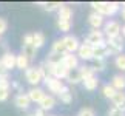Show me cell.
I'll list each match as a JSON object with an SVG mask.
<instances>
[{
	"instance_id": "cell-1",
	"label": "cell",
	"mask_w": 125,
	"mask_h": 116,
	"mask_svg": "<svg viewBox=\"0 0 125 116\" xmlns=\"http://www.w3.org/2000/svg\"><path fill=\"white\" fill-rule=\"evenodd\" d=\"M91 6L96 9V12L104 17V16H113L119 9V3H116V2H93Z\"/></svg>"
},
{
	"instance_id": "cell-2",
	"label": "cell",
	"mask_w": 125,
	"mask_h": 116,
	"mask_svg": "<svg viewBox=\"0 0 125 116\" xmlns=\"http://www.w3.org/2000/svg\"><path fill=\"white\" fill-rule=\"evenodd\" d=\"M105 48H107L108 54H119V53L122 51V48H124V39L121 36L108 39V40L105 42Z\"/></svg>"
},
{
	"instance_id": "cell-3",
	"label": "cell",
	"mask_w": 125,
	"mask_h": 116,
	"mask_svg": "<svg viewBox=\"0 0 125 116\" xmlns=\"http://www.w3.org/2000/svg\"><path fill=\"white\" fill-rule=\"evenodd\" d=\"M46 64V62H45ZM46 68H48V74H50L51 77H56V79H65L66 77V73H68V70L65 68V65L62 64H56V65H48L46 64Z\"/></svg>"
},
{
	"instance_id": "cell-4",
	"label": "cell",
	"mask_w": 125,
	"mask_h": 116,
	"mask_svg": "<svg viewBox=\"0 0 125 116\" xmlns=\"http://www.w3.org/2000/svg\"><path fill=\"white\" fill-rule=\"evenodd\" d=\"M25 77H26V81L30 82L31 85H37L39 82L43 81L39 67H28V68H26V73H25Z\"/></svg>"
},
{
	"instance_id": "cell-5",
	"label": "cell",
	"mask_w": 125,
	"mask_h": 116,
	"mask_svg": "<svg viewBox=\"0 0 125 116\" xmlns=\"http://www.w3.org/2000/svg\"><path fill=\"white\" fill-rule=\"evenodd\" d=\"M45 85L48 87V90L51 91V93H54V94H57L59 96L60 93H62V90L65 88V85L62 84V81H59V79H56V77H45Z\"/></svg>"
},
{
	"instance_id": "cell-6",
	"label": "cell",
	"mask_w": 125,
	"mask_h": 116,
	"mask_svg": "<svg viewBox=\"0 0 125 116\" xmlns=\"http://www.w3.org/2000/svg\"><path fill=\"white\" fill-rule=\"evenodd\" d=\"M83 43H86V45H90V46L104 45V43H105V40H104V33L99 31V30H93L88 34V37H86V40Z\"/></svg>"
},
{
	"instance_id": "cell-7",
	"label": "cell",
	"mask_w": 125,
	"mask_h": 116,
	"mask_svg": "<svg viewBox=\"0 0 125 116\" xmlns=\"http://www.w3.org/2000/svg\"><path fill=\"white\" fill-rule=\"evenodd\" d=\"M62 64L65 65L66 70H74L79 65V57L76 54H71V53H65L62 57Z\"/></svg>"
},
{
	"instance_id": "cell-8",
	"label": "cell",
	"mask_w": 125,
	"mask_h": 116,
	"mask_svg": "<svg viewBox=\"0 0 125 116\" xmlns=\"http://www.w3.org/2000/svg\"><path fill=\"white\" fill-rule=\"evenodd\" d=\"M62 40H63V45H65L66 53L74 54V51H77V48H79V40H77V37H74V36H65Z\"/></svg>"
},
{
	"instance_id": "cell-9",
	"label": "cell",
	"mask_w": 125,
	"mask_h": 116,
	"mask_svg": "<svg viewBox=\"0 0 125 116\" xmlns=\"http://www.w3.org/2000/svg\"><path fill=\"white\" fill-rule=\"evenodd\" d=\"M105 34H107L108 39L121 36V25H119V22H114V20L108 22L107 25H105Z\"/></svg>"
},
{
	"instance_id": "cell-10",
	"label": "cell",
	"mask_w": 125,
	"mask_h": 116,
	"mask_svg": "<svg viewBox=\"0 0 125 116\" xmlns=\"http://www.w3.org/2000/svg\"><path fill=\"white\" fill-rule=\"evenodd\" d=\"M77 53H79L77 56L80 57V59H83V60H90V59H93V46L86 45V43H82V45H79Z\"/></svg>"
},
{
	"instance_id": "cell-11",
	"label": "cell",
	"mask_w": 125,
	"mask_h": 116,
	"mask_svg": "<svg viewBox=\"0 0 125 116\" xmlns=\"http://www.w3.org/2000/svg\"><path fill=\"white\" fill-rule=\"evenodd\" d=\"M111 101H113L114 107L124 112V108H125V93H124V91H116L114 96L111 98Z\"/></svg>"
},
{
	"instance_id": "cell-12",
	"label": "cell",
	"mask_w": 125,
	"mask_h": 116,
	"mask_svg": "<svg viewBox=\"0 0 125 116\" xmlns=\"http://www.w3.org/2000/svg\"><path fill=\"white\" fill-rule=\"evenodd\" d=\"M88 23L94 28V30H99V28L104 25V17L94 11V12H91V14H90V17H88Z\"/></svg>"
},
{
	"instance_id": "cell-13",
	"label": "cell",
	"mask_w": 125,
	"mask_h": 116,
	"mask_svg": "<svg viewBox=\"0 0 125 116\" xmlns=\"http://www.w3.org/2000/svg\"><path fill=\"white\" fill-rule=\"evenodd\" d=\"M28 98H30L31 102H37L39 104L40 101L43 99V96H45V91H43L42 88H31L30 91H28Z\"/></svg>"
},
{
	"instance_id": "cell-14",
	"label": "cell",
	"mask_w": 125,
	"mask_h": 116,
	"mask_svg": "<svg viewBox=\"0 0 125 116\" xmlns=\"http://www.w3.org/2000/svg\"><path fill=\"white\" fill-rule=\"evenodd\" d=\"M0 62H2V65H3L6 70H11V68H14V67H16V56H14L12 53H5Z\"/></svg>"
},
{
	"instance_id": "cell-15",
	"label": "cell",
	"mask_w": 125,
	"mask_h": 116,
	"mask_svg": "<svg viewBox=\"0 0 125 116\" xmlns=\"http://www.w3.org/2000/svg\"><path fill=\"white\" fill-rule=\"evenodd\" d=\"M14 104H16L19 108L26 110L28 107H30L31 101H30V98H28L25 93H22V94H17V96H16V99H14Z\"/></svg>"
},
{
	"instance_id": "cell-16",
	"label": "cell",
	"mask_w": 125,
	"mask_h": 116,
	"mask_svg": "<svg viewBox=\"0 0 125 116\" xmlns=\"http://www.w3.org/2000/svg\"><path fill=\"white\" fill-rule=\"evenodd\" d=\"M39 104H40V110L45 112V110H51L52 107H54V105H56V99L52 98V96H50V94H45L43 99L40 101Z\"/></svg>"
},
{
	"instance_id": "cell-17",
	"label": "cell",
	"mask_w": 125,
	"mask_h": 116,
	"mask_svg": "<svg viewBox=\"0 0 125 116\" xmlns=\"http://www.w3.org/2000/svg\"><path fill=\"white\" fill-rule=\"evenodd\" d=\"M66 81L70 82V84H79L80 81H82V76H80V71L79 68H74V70H68V73H66Z\"/></svg>"
},
{
	"instance_id": "cell-18",
	"label": "cell",
	"mask_w": 125,
	"mask_h": 116,
	"mask_svg": "<svg viewBox=\"0 0 125 116\" xmlns=\"http://www.w3.org/2000/svg\"><path fill=\"white\" fill-rule=\"evenodd\" d=\"M111 87L116 91H122L125 88V76L122 74H116L113 76V81H111Z\"/></svg>"
},
{
	"instance_id": "cell-19",
	"label": "cell",
	"mask_w": 125,
	"mask_h": 116,
	"mask_svg": "<svg viewBox=\"0 0 125 116\" xmlns=\"http://www.w3.org/2000/svg\"><path fill=\"white\" fill-rule=\"evenodd\" d=\"M71 16H73V9L70 6H66V5H60V8H59V20L70 22Z\"/></svg>"
},
{
	"instance_id": "cell-20",
	"label": "cell",
	"mask_w": 125,
	"mask_h": 116,
	"mask_svg": "<svg viewBox=\"0 0 125 116\" xmlns=\"http://www.w3.org/2000/svg\"><path fill=\"white\" fill-rule=\"evenodd\" d=\"M28 65H30V59L25 56V54H19L16 56V67L20 70H26Z\"/></svg>"
},
{
	"instance_id": "cell-21",
	"label": "cell",
	"mask_w": 125,
	"mask_h": 116,
	"mask_svg": "<svg viewBox=\"0 0 125 116\" xmlns=\"http://www.w3.org/2000/svg\"><path fill=\"white\" fill-rule=\"evenodd\" d=\"M62 57H63V54H59V53L51 51L50 54H48V57H46V64H48V65H56V64H60V62H62Z\"/></svg>"
},
{
	"instance_id": "cell-22",
	"label": "cell",
	"mask_w": 125,
	"mask_h": 116,
	"mask_svg": "<svg viewBox=\"0 0 125 116\" xmlns=\"http://www.w3.org/2000/svg\"><path fill=\"white\" fill-rule=\"evenodd\" d=\"M83 85H85V88L86 90H90V91H93L97 88V85H99V81H97V77L93 76V77H88V79H83Z\"/></svg>"
},
{
	"instance_id": "cell-23",
	"label": "cell",
	"mask_w": 125,
	"mask_h": 116,
	"mask_svg": "<svg viewBox=\"0 0 125 116\" xmlns=\"http://www.w3.org/2000/svg\"><path fill=\"white\" fill-rule=\"evenodd\" d=\"M32 45H34L36 50L45 45V36H43V33H34L32 34Z\"/></svg>"
},
{
	"instance_id": "cell-24",
	"label": "cell",
	"mask_w": 125,
	"mask_h": 116,
	"mask_svg": "<svg viewBox=\"0 0 125 116\" xmlns=\"http://www.w3.org/2000/svg\"><path fill=\"white\" fill-rule=\"evenodd\" d=\"M79 71H80V76H82V81H83V79H88V77H93V76L96 74L94 68H93V67H88V65L80 67Z\"/></svg>"
},
{
	"instance_id": "cell-25",
	"label": "cell",
	"mask_w": 125,
	"mask_h": 116,
	"mask_svg": "<svg viewBox=\"0 0 125 116\" xmlns=\"http://www.w3.org/2000/svg\"><path fill=\"white\" fill-rule=\"evenodd\" d=\"M52 51L59 53V54H65V53H66L65 45H63V40H62V39H57V40L52 43Z\"/></svg>"
},
{
	"instance_id": "cell-26",
	"label": "cell",
	"mask_w": 125,
	"mask_h": 116,
	"mask_svg": "<svg viewBox=\"0 0 125 116\" xmlns=\"http://www.w3.org/2000/svg\"><path fill=\"white\" fill-rule=\"evenodd\" d=\"M22 54H25L30 60L34 59V57H36V48H34V45H23Z\"/></svg>"
},
{
	"instance_id": "cell-27",
	"label": "cell",
	"mask_w": 125,
	"mask_h": 116,
	"mask_svg": "<svg viewBox=\"0 0 125 116\" xmlns=\"http://www.w3.org/2000/svg\"><path fill=\"white\" fill-rule=\"evenodd\" d=\"M59 98H60V101H62L63 104H71V101H73V96H71L68 87H65V88L62 90V93L59 94Z\"/></svg>"
},
{
	"instance_id": "cell-28",
	"label": "cell",
	"mask_w": 125,
	"mask_h": 116,
	"mask_svg": "<svg viewBox=\"0 0 125 116\" xmlns=\"http://www.w3.org/2000/svg\"><path fill=\"white\" fill-rule=\"evenodd\" d=\"M102 93H104V96H105V98H110V99H111L113 96H114V93H116V90H114L111 85H104V88H102Z\"/></svg>"
},
{
	"instance_id": "cell-29",
	"label": "cell",
	"mask_w": 125,
	"mask_h": 116,
	"mask_svg": "<svg viewBox=\"0 0 125 116\" xmlns=\"http://www.w3.org/2000/svg\"><path fill=\"white\" fill-rule=\"evenodd\" d=\"M57 26H59V30H60V31L68 33V31H70V28H71V23H70V22H66V20H57Z\"/></svg>"
},
{
	"instance_id": "cell-30",
	"label": "cell",
	"mask_w": 125,
	"mask_h": 116,
	"mask_svg": "<svg viewBox=\"0 0 125 116\" xmlns=\"http://www.w3.org/2000/svg\"><path fill=\"white\" fill-rule=\"evenodd\" d=\"M45 9H48V11H54V9H59L62 3H57V2H50V3H40Z\"/></svg>"
},
{
	"instance_id": "cell-31",
	"label": "cell",
	"mask_w": 125,
	"mask_h": 116,
	"mask_svg": "<svg viewBox=\"0 0 125 116\" xmlns=\"http://www.w3.org/2000/svg\"><path fill=\"white\" fill-rule=\"evenodd\" d=\"M9 96V87H0V102L6 101Z\"/></svg>"
},
{
	"instance_id": "cell-32",
	"label": "cell",
	"mask_w": 125,
	"mask_h": 116,
	"mask_svg": "<svg viewBox=\"0 0 125 116\" xmlns=\"http://www.w3.org/2000/svg\"><path fill=\"white\" fill-rule=\"evenodd\" d=\"M116 67H117L119 70H124L125 71V56L124 54L116 57Z\"/></svg>"
},
{
	"instance_id": "cell-33",
	"label": "cell",
	"mask_w": 125,
	"mask_h": 116,
	"mask_svg": "<svg viewBox=\"0 0 125 116\" xmlns=\"http://www.w3.org/2000/svg\"><path fill=\"white\" fill-rule=\"evenodd\" d=\"M77 116H94V110L90 108V107H85L77 113Z\"/></svg>"
},
{
	"instance_id": "cell-34",
	"label": "cell",
	"mask_w": 125,
	"mask_h": 116,
	"mask_svg": "<svg viewBox=\"0 0 125 116\" xmlns=\"http://www.w3.org/2000/svg\"><path fill=\"white\" fill-rule=\"evenodd\" d=\"M93 68H94V71H104L105 70V60H96Z\"/></svg>"
},
{
	"instance_id": "cell-35",
	"label": "cell",
	"mask_w": 125,
	"mask_h": 116,
	"mask_svg": "<svg viewBox=\"0 0 125 116\" xmlns=\"http://www.w3.org/2000/svg\"><path fill=\"white\" fill-rule=\"evenodd\" d=\"M108 116H124V112L119 110V108H116V107H113V108H110Z\"/></svg>"
},
{
	"instance_id": "cell-36",
	"label": "cell",
	"mask_w": 125,
	"mask_h": 116,
	"mask_svg": "<svg viewBox=\"0 0 125 116\" xmlns=\"http://www.w3.org/2000/svg\"><path fill=\"white\" fill-rule=\"evenodd\" d=\"M6 28H8V22H6V19L0 17V34H3V33L6 31Z\"/></svg>"
},
{
	"instance_id": "cell-37",
	"label": "cell",
	"mask_w": 125,
	"mask_h": 116,
	"mask_svg": "<svg viewBox=\"0 0 125 116\" xmlns=\"http://www.w3.org/2000/svg\"><path fill=\"white\" fill-rule=\"evenodd\" d=\"M23 45H32V34H26L23 37Z\"/></svg>"
},
{
	"instance_id": "cell-38",
	"label": "cell",
	"mask_w": 125,
	"mask_h": 116,
	"mask_svg": "<svg viewBox=\"0 0 125 116\" xmlns=\"http://www.w3.org/2000/svg\"><path fill=\"white\" fill-rule=\"evenodd\" d=\"M0 77H8V70L2 65V62H0Z\"/></svg>"
},
{
	"instance_id": "cell-39",
	"label": "cell",
	"mask_w": 125,
	"mask_h": 116,
	"mask_svg": "<svg viewBox=\"0 0 125 116\" xmlns=\"http://www.w3.org/2000/svg\"><path fill=\"white\" fill-rule=\"evenodd\" d=\"M0 87H9L8 77H0Z\"/></svg>"
},
{
	"instance_id": "cell-40",
	"label": "cell",
	"mask_w": 125,
	"mask_h": 116,
	"mask_svg": "<svg viewBox=\"0 0 125 116\" xmlns=\"http://www.w3.org/2000/svg\"><path fill=\"white\" fill-rule=\"evenodd\" d=\"M32 113H34V116H45V115H43V110H36V112H32Z\"/></svg>"
},
{
	"instance_id": "cell-41",
	"label": "cell",
	"mask_w": 125,
	"mask_h": 116,
	"mask_svg": "<svg viewBox=\"0 0 125 116\" xmlns=\"http://www.w3.org/2000/svg\"><path fill=\"white\" fill-rule=\"evenodd\" d=\"M121 14H122V19H124V20H125V6L122 8V11H121Z\"/></svg>"
},
{
	"instance_id": "cell-42",
	"label": "cell",
	"mask_w": 125,
	"mask_h": 116,
	"mask_svg": "<svg viewBox=\"0 0 125 116\" xmlns=\"http://www.w3.org/2000/svg\"><path fill=\"white\" fill-rule=\"evenodd\" d=\"M121 31H122V36H124V37H125V25H124V26H122V30H121Z\"/></svg>"
},
{
	"instance_id": "cell-43",
	"label": "cell",
	"mask_w": 125,
	"mask_h": 116,
	"mask_svg": "<svg viewBox=\"0 0 125 116\" xmlns=\"http://www.w3.org/2000/svg\"><path fill=\"white\" fill-rule=\"evenodd\" d=\"M122 6H125V3H124V5H122Z\"/></svg>"
}]
</instances>
